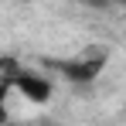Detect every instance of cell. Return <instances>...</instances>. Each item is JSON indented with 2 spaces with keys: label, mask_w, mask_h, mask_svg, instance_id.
I'll use <instances>...</instances> for the list:
<instances>
[{
  "label": "cell",
  "mask_w": 126,
  "mask_h": 126,
  "mask_svg": "<svg viewBox=\"0 0 126 126\" xmlns=\"http://www.w3.org/2000/svg\"><path fill=\"white\" fill-rule=\"evenodd\" d=\"M10 85H17V92L27 102H48L51 99V82L38 72H17L14 62H7V89Z\"/></svg>",
  "instance_id": "7a4b0ae2"
},
{
  "label": "cell",
  "mask_w": 126,
  "mask_h": 126,
  "mask_svg": "<svg viewBox=\"0 0 126 126\" xmlns=\"http://www.w3.org/2000/svg\"><path fill=\"white\" fill-rule=\"evenodd\" d=\"M106 62H109V48H85V51H79L75 58H62V62H51V68L55 72H62L68 82H95L99 79V72L106 68Z\"/></svg>",
  "instance_id": "6da1fadb"
}]
</instances>
